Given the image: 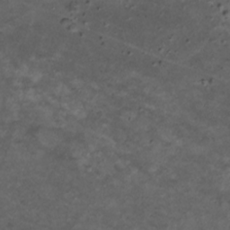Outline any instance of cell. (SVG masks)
<instances>
[{"mask_svg":"<svg viewBox=\"0 0 230 230\" xmlns=\"http://www.w3.org/2000/svg\"><path fill=\"white\" fill-rule=\"evenodd\" d=\"M27 97H28L30 100H32V101H37L39 99V94L36 93L35 90H29L28 92H27Z\"/></svg>","mask_w":230,"mask_h":230,"instance_id":"1","label":"cell"}]
</instances>
